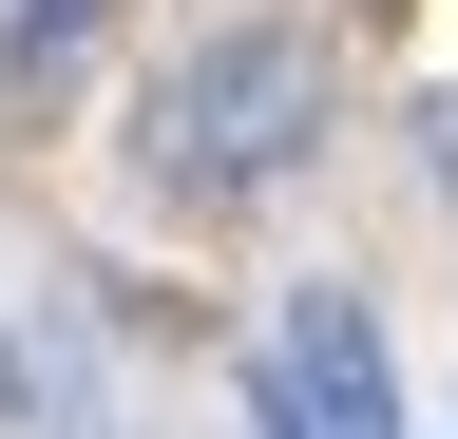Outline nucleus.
<instances>
[{
	"instance_id": "f257e3e1",
	"label": "nucleus",
	"mask_w": 458,
	"mask_h": 439,
	"mask_svg": "<svg viewBox=\"0 0 458 439\" xmlns=\"http://www.w3.org/2000/svg\"><path fill=\"white\" fill-rule=\"evenodd\" d=\"M306 153H325V38L306 20H210L191 58L134 96V173L172 210H249V191L306 173Z\"/></svg>"
},
{
	"instance_id": "f03ea898",
	"label": "nucleus",
	"mask_w": 458,
	"mask_h": 439,
	"mask_svg": "<svg viewBox=\"0 0 458 439\" xmlns=\"http://www.w3.org/2000/svg\"><path fill=\"white\" fill-rule=\"evenodd\" d=\"M249 439H401V363L363 287H286L267 306V363H249Z\"/></svg>"
},
{
	"instance_id": "7ed1b4c3",
	"label": "nucleus",
	"mask_w": 458,
	"mask_h": 439,
	"mask_svg": "<svg viewBox=\"0 0 458 439\" xmlns=\"http://www.w3.org/2000/svg\"><path fill=\"white\" fill-rule=\"evenodd\" d=\"M96 38H114V0H0V77H20V96H77Z\"/></svg>"
},
{
	"instance_id": "20e7f679",
	"label": "nucleus",
	"mask_w": 458,
	"mask_h": 439,
	"mask_svg": "<svg viewBox=\"0 0 458 439\" xmlns=\"http://www.w3.org/2000/svg\"><path fill=\"white\" fill-rule=\"evenodd\" d=\"M0 382H20V439H96V344H77V325H20Z\"/></svg>"
},
{
	"instance_id": "39448f33",
	"label": "nucleus",
	"mask_w": 458,
	"mask_h": 439,
	"mask_svg": "<svg viewBox=\"0 0 458 439\" xmlns=\"http://www.w3.org/2000/svg\"><path fill=\"white\" fill-rule=\"evenodd\" d=\"M420 153H439V191H458V96H420Z\"/></svg>"
}]
</instances>
